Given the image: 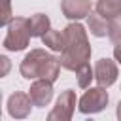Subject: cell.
Instances as JSON below:
<instances>
[{
    "instance_id": "2",
    "label": "cell",
    "mask_w": 121,
    "mask_h": 121,
    "mask_svg": "<svg viewBox=\"0 0 121 121\" xmlns=\"http://www.w3.org/2000/svg\"><path fill=\"white\" fill-rule=\"evenodd\" d=\"M19 72L25 79L57 81L60 72V60L45 49H30L19 64Z\"/></svg>"
},
{
    "instance_id": "3",
    "label": "cell",
    "mask_w": 121,
    "mask_h": 121,
    "mask_svg": "<svg viewBox=\"0 0 121 121\" xmlns=\"http://www.w3.org/2000/svg\"><path fill=\"white\" fill-rule=\"evenodd\" d=\"M32 34L28 28V19L26 17H13L8 25L6 38L2 42V47L6 51H23L26 49Z\"/></svg>"
},
{
    "instance_id": "4",
    "label": "cell",
    "mask_w": 121,
    "mask_h": 121,
    "mask_svg": "<svg viewBox=\"0 0 121 121\" xmlns=\"http://www.w3.org/2000/svg\"><path fill=\"white\" fill-rule=\"evenodd\" d=\"M110 102V96H108V91L106 87H87V91L79 96L78 100V110L85 115L89 113H98L102 112Z\"/></svg>"
},
{
    "instance_id": "9",
    "label": "cell",
    "mask_w": 121,
    "mask_h": 121,
    "mask_svg": "<svg viewBox=\"0 0 121 121\" xmlns=\"http://www.w3.org/2000/svg\"><path fill=\"white\" fill-rule=\"evenodd\" d=\"M60 11L70 21H79L91 13V0H62Z\"/></svg>"
},
{
    "instance_id": "8",
    "label": "cell",
    "mask_w": 121,
    "mask_h": 121,
    "mask_svg": "<svg viewBox=\"0 0 121 121\" xmlns=\"http://www.w3.org/2000/svg\"><path fill=\"white\" fill-rule=\"evenodd\" d=\"M28 95H30L34 106H38V108L47 106L51 102V98H53V81H49V79H34L30 89H28Z\"/></svg>"
},
{
    "instance_id": "14",
    "label": "cell",
    "mask_w": 121,
    "mask_h": 121,
    "mask_svg": "<svg viewBox=\"0 0 121 121\" xmlns=\"http://www.w3.org/2000/svg\"><path fill=\"white\" fill-rule=\"evenodd\" d=\"M76 78H78V85H79L81 89H87V87L91 85V81L95 79V70H93L91 64L87 62V64H83V66H79V68L76 70Z\"/></svg>"
},
{
    "instance_id": "17",
    "label": "cell",
    "mask_w": 121,
    "mask_h": 121,
    "mask_svg": "<svg viewBox=\"0 0 121 121\" xmlns=\"http://www.w3.org/2000/svg\"><path fill=\"white\" fill-rule=\"evenodd\" d=\"M113 59H115V60L121 64V42H119V43L113 47Z\"/></svg>"
},
{
    "instance_id": "15",
    "label": "cell",
    "mask_w": 121,
    "mask_h": 121,
    "mask_svg": "<svg viewBox=\"0 0 121 121\" xmlns=\"http://www.w3.org/2000/svg\"><path fill=\"white\" fill-rule=\"evenodd\" d=\"M108 38L113 43H119L121 42V15L108 21Z\"/></svg>"
},
{
    "instance_id": "10",
    "label": "cell",
    "mask_w": 121,
    "mask_h": 121,
    "mask_svg": "<svg viewBox=\"0 0 121 121\" xmlns=\"http://www.w3.org/2000/svg\"><path fill=\"white\" fill-rule=\"evenodd\" d=\"M28 28H30L32 38H42L51 28V21H49V17L45 13H34L28 19Z\"/></svg>"
},
{
    "instance_id": "11",
    "label": "cell",
    "mask_w": 121,
    "mask_h": 121,
    "mask_svg": "<svg viewBox=\"0 0 121 121\" xmlns=\"http://www.w3.org/2000/svg\"><path fill=\"white\" fill-rule=\"evenodd\" d=\"M87 26L91 30L93 36L96 38H102V36H108V19H104L98 11H91L87 15Z\"/></svg>"
},
{
    "instance_id": "7",
    "label": "cell",
    "mask_w": 121,
    "mask_h": 121,
    "mask_svg": "<svg viewBox=\"0 0 121 121\" xmlns=\"http://www.w3.org/2000/svg\"><path fill=\"white\" fill-rule=\"evenodd\" d=\"M32 106L34 104H32L30 95L28 93H23V91H15L8 98V113L13 119H25V117H28Z\"/></svg>"
},
{
    "instance_id": "12",
    "label": "cell",
    "mask_w": 121,
    "mask_h": 121,
    "mask_svg": "<svg viewBox=\"0 0 121 121\" xmlns=\"http://www.w3.org/2000/svg\"><path fill=\"white\" fill-rule=\"evenodd\" d=\"M104 19H115L121 15V0H98L95 8Z\"/></svg>"
},
{
    "instance_id": "18",
    "label": "cell",
    "mask_w": 121,
    "mask_h": 121,
    "mask_svg": "<svg viewBox=\"0 0 121 121\" xmlns=\"http://www.w3.org/2000/svg\"><path fill=\"white\" fill-rule=\"evenodd\" d=\"M0 60H2V64H4V72H2V76H6L8 70H9V60H8V57H0Z\"/></svg>"
},
{
    "instance_id": "19",
    "label": "cell",
    "mask_w": 121,
    "mask_h": 121,
    "mask_svg": "<svg viewBox=\"0 0 121 121\" xmlns=\"http://www.w3.org/2000/svg\"><path fill=\"white\" fill-rule=\"evenodd\" d=\"M115 115H117V119L121 121V100H119V104H117V110H115Z\"/></svg>"
},
{
    "instance_id": "13",
    "label": "cell",
    "mask_w": 121,
    "mask_h": 121,
    "mask_svg": "<svg viewBox=\"0 0 121 121\" xmlns=\"http://www.w3.org/2000/svg\"><path fill=\"white\" fill-rule=\"evenodd\" d=\"M42 42H43V45L45 47H49L51 51H62V47H64V34L62 32H59V30H55V28H49L43 36H42Z\"/></svg>"
},
{
    "instance_id": "16",
    "label": "cell",
    "mask_w": 121,
    "mask_h": 121,
    "mask_svg": "<svg viewBox=\"0 0 121 121\" xmlns=\"http://www.w3.org/2000/svg\"><path fill=\"white\" fill-rule=\"evenodd\" d=\"M11 19H13V13H11V0H4V13H2V19H0V25H2V26H8Z\"/></svg>"
},
{
    "instance_id": "5",
    "label": "cell",
    "mask_w": 121,
    "mask_h": 121,
    "mask_svg": "<svg viewBox=\"0 0 121 121\" xmlns=\"http://www.w3.org/2000/svg\"><path fill=\"white\" fill-rule=\"evenodd\" d=\"M76 91L72 89H66L60 93V96L57 98L53 110L47 113V121H70L72 115H74V110H76Z\"/></svg>"
},
{
    "instance_id": "1",
    "label": "cell",
    "mask_w": 121,
    "mask_h": 121,
    "mask_svg": "<svg viewBox=\"0 0 121 121\" xmlns=\"http://www.w3.org/2000/svg\"><path fill=\"white\" fill-rule=\"evenodd\" d=\"M62 34H64V47H62L60 57H59L60 66L64 70L76 72L79 66L89 62L91 53H93L89 38H87V30L81 23L74 21V23L64 26Z\"/></svg>"
},
{
    "instance_id": "6",
    "label": "cell",
    "mask_w": 121,
    "mask_h": 121,
    "mask_svg": "<svg viewBox=\"0 0 121 121\" xmlns=\"http://www.w3.org/2000/svg\"><path fill=\"white\" fill-rule=\"evenodd\" d=\"M117 76H119V70H117V64L112 59L104 57V59L96 60V64H95V81H96V85L108 89L115 83Z\"/></svg>"
}]
</instances>
